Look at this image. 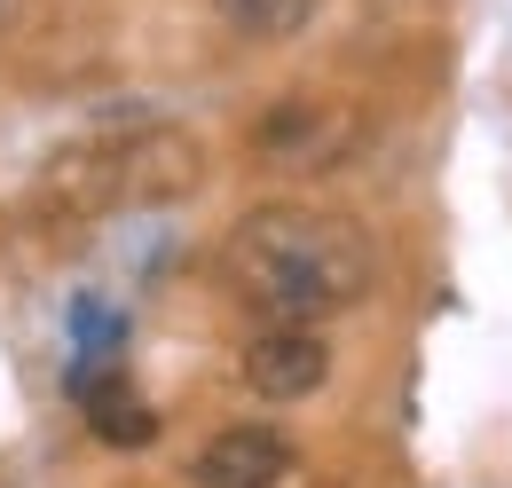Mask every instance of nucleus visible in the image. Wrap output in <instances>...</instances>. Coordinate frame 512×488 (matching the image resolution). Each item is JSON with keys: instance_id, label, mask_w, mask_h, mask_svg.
I'll list each match as a JSON object with an SVG mask.
<instances>
[{"instance_id": "1", "label": "nucleus", "mask_w": 512, "mask_h": 488, "mask_svg": "<svg viewBox=\"0 0 512 488\" xmlns=\"http://www.w3.org/2000/svg\"><path fill=\"white\" fill-rule=\"evenodd\" d=\"M221 276L229 292L268 315V323H323L371 300L379 284V252L355 221L316 213V205H260L245 213L221 244Z\"/></svg>"}, {"instance_id": "5", "label": "nucleus", "mask_w": 512, "mask_h": 488, "mask_svg": "<svg viewBox=\"0 0 512 488\" xmlns=\"http://www.w3.org/2000/svg\"><path fill=\"white\" fill-rule=\"evenodd\" d=\"M197 488H284L292 473V441L268 426H229L197 449Z\"/></svg>"}, {"instance_id": "8", "label": "nucleus", "mask_w": 512, "mask_h": 488, "mask_svg": "<svg viewBox=\"0 0 512 488\" xmlns=\"http://www.w3.org/2000/svg\"><path fill=\"white\" fill-rule=\"evenodd\" d=\"M386 24H426V16H442V0H371Z\"/></svg>"}, {"instance_id": "2", "label": "nucleus", "mask_w": 512, "mask_h": 488, "mask_svg": "<svg viewBox=\"0 0 512 488\" xmlns=\"http://www.w3.org/2000/svg\"><path fill=\"white\" fill-rule=\"evenodd\" d=\"M197 182H205V142L190 126L127 119V126H111L103 142L64 150L40 174V205L87 221V213H134V205H182Z\"/></svg>"}, {"instance_id": "4", "label": "nucleus", "mask_w": 512, "mask_h": 488, "mask_svg": "<svg viewBox=\"0 0 512 488\" xmlns=\"http://www.w3.org/2000/svg\"><path fill=\"white\" fill-rule=\"evenodd\" d=\"M323 378H331V339H323L316 323H268V331H253L245 386H253L260 402H308Z\"/></svg>"}, {"instance_id": "6", "label": "nucleus", "mask_w": 512, "mask_h": 488, "mask_svg": "<svg viewBox=\"0 0 512 488\" xmlns=\"http://www.w3.org/2000/svg\"><path fill=\"white\" fill-rule=\"evenodd\" d=\"M87 426H95V441H111V449H142L158 433V410L134 394L127 378H103V386H87Z\"/></svg>"}, {"instance_id": "7", "label": "nucleus", "mask_w": 512, "mask_h": 488, "mask_svg": "<svg viewBox=\"0 0 512 488\" xmlns=\"http://www.w3.org/2000/svg\"><path fill=\"white\" fill-rule=\"evenodd\" d=\"M323 0H213V16L237 32V40H300L316 24Z\"/></svg>"}, {"instance_id": "3", "label": "nucleus", "mask_w": 512, "mask_h": 488, "mask_svg": "<svg viewBox=\"0 0 512 488\" xmlns=\"http://www.w3.org/2000/svg\"><path fill=\"white\" fill-rule=\"evenodd\" d=\"M355 142H363V111L355 103H339V95H284L276 111L253 119V166L316 182V174L355 158Z\"/></svg>"}]
</instances>
